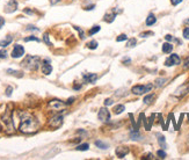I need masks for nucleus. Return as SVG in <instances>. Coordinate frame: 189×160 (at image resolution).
<instances>
[{
  "mask_svg": "<svg viewBox=\"0 0 189 160\" xmlns=\"http://www.w3.org/2000/svg\"><path fill=\"white\" fill-rule=\"evenodd\" d=\"M74 29H77V30L79 32V35H80V38H81V39H85V34H84V30H83L81 28H79V27L74 26Z\"/></svg>",
  "mask_w": 189,
  "mask_h": 160,
  "instance_id": "34",
  "label": "nucleus"
},
{
  "mask_svg": "<svg viewBox=\"0 0 189 160\" xmlns=\"http://www.w3.org/2000/svg\"><path fill=\"white\" fill-rule=\"evenodd\" d=\"M74 100H75L74 97H70V99H68V100L66 101V104L68 106V104H71V103H73V101H74Z\"/></svg>",
  "mask_w": 189,
  "mask_h": 160,
  "instance_id": "43",
  "label": "nucleus"
},
{
  "mask_svg": "<svg viewBox=\"0 0 189 160\" xmlns=\"http://www.w3.org/2000/svg\"><path fill=\"white\" fill-rule=\"evenodd\" d=\"M154 97H156V95L154 94H149V95H146L145 97H144V103L145 104H151L152 102H153V100H154Z\"/></svg>",
  "mask_w": 189,
  "mask_h": 160,
  "instance_id": "22",
  "label": "nucleus"
},
{
  "mask_svg": "<svg viewBox=\"0 0 189 160\" xmlns=\"http://www.w3.org/2000/svg\"><path fill=\"white\" fill-rule=\"evenodd\" d=\"M114 103V101L111 99H106L104 100V106H111Z\"/></svg>",
  "mask_w": 189,
  "mask_h": 160,
  "instance_id": "41",
  "label": "nucleus"
},
{
  "mask_svg": "<svg viewBox=\"0 0 189 160\" xmlns=\"http://www.w3.org/2000/svg\"><path fill=\"white\" fill-rule=\"evenodd\" d=\"M126 93H128V90L126 88H120V90H117L116 92H115V97H122V96H126Z\"/></svg>",
  "mask_w": 189,
  "mask_h": 160,
  "instance_id": "20",
  "label": "nucleus"
},
{
  "mask_svg": "<svg viewBox=\"0 0 189 160\" xmlns=\"http://www.w3.org/2000/svg\"><path fill=\"white\" fill-rule=\"evenodd\" d=\"M29 41H35V42H39V39L35 36H29V37H25V42H29Z\"/></svg>",
  "mask_w": 189,
  "mask_h": 160,
  "instance_id": "35",
  "label": "nucleus"
},
{
  "mask_svg": "<svg viewBox=\"0 0 189 160\" xmlns=\"http://www.w3.org/2000/svg\"><path fill=\"white\" fill-rule=\"evenodd\" d=\"M183 37L186 39H189V28H185V30H183Z\"/></svg>",
  "mask_w": 189,
  "mask_h": 160,
  "instance_id": "39",
  "label": "nucleus"
},
{
  "mask_svg": "<svg viewBox=\"0 0 189 160\" xmlns=\"http://www.w3.org/2000/svg\"><path fill=\"white\" fill-rule=\"evenodd\" d=\"M157 156L160 158V159H165V158H166V152H165L164 150H159L157 152Z\"/></svg>",
  "mask_w": 189,
  "mask_h": 160,
  "instance_id": "33",
  "label": "nucleus"
},
{
  "mask_svg": "<svg viewBox=\"0 0 189 160\" xmlns=\"http://www.w3.org/2000/svg\"><path fill=\"white\" fill-rule=\"evenodd\" d=\"M157 137H158V142H159V144H160V146H161L162 149H166V143H165V137H164L162 135H160V133H157Z\"/></svg>",
  "mask_w": 189,
  "mask_h": 160,
  "instance_id": "23",
  "label": "nucleus"
},
{
  "mask_svg": "<svg viewBox=\"0 0 189 160\" xmlns=\"http://www.w3.org/2000/svg\"><path fill=\"white\" fill-rule=\"evenodd\" d=\"M172 50H173V45L169 42H165L162 44V52L164 54H171Z\"/></svg>",
  "mask_w": 189,
  "mask_h": 160,
  "instance_id": "17",
  "label": "nucleus"
},
{
  "mask_svg": "<svg viewBox=\"0 0 189 160\" xmlns=\"http://www.w3.org/2000/svg\"><path fill=\"white\" fill-rule=\"evenodd\" d=\"M188 93H189V84H187V85L180 86V87L175 91L174 96H176V97H182V96H185L186 94H188Z\"/></svg>",
  "mask_w": 189,
  "mask_h": 160,
  "instance_id": "11",
  "label": "nucleus"
},
{
  "mask_svg": "<svg viewBox=\"0 0 189 160\" xmlns=\"http://www.w3.org/2000/svg\"><path fill=\"white\" fill-rule=\"evenodd\" d=\"M115 18H116V13L114 12V13H111V14H106L103 20H104L106 22H109V23H110V22H113V21L115 20Z\"/></svg>",
  "mask_w": 189,
  "mask_h": 160,
  "instance_id": "21",
  "label": "nucleus"
},
{
  "mask_svg": "<svg viewBox=\"0 0 189 160\" xmlns=\"http://www.w3.org/2000/svg\"><path fill=\"white\" fill-rule=\"evenodd\" d=\"M84 81L88 82V84H95V81L97 80V74L95 73H84L83 74Z\"/></svg>",
  "mask_w": 189,
  "mask_h": 160,
  "instance_id": "14",
  "label": "nucleus"
},
{
  "mask_svg": "<svg viewBox=\"0 0 189 160\" xmlns=\"http://www.w3.org/2000/svg\"><path fill=\"white\" fill-rule=\"evenodd\" d=\"M97 117H99V120L102 121V122H108V121L110 120V113H109V110H108L107 108L103 107V108H101V109L99 110Z\"/></svg>",
  "mask_w": 189,
  "mask_h": 160,
  "instance_id": "9",
  "label": "nucleus"
},
{
  "mask_svg": "<svg viewBox=\"0 0 189 160\" xmlns=\"http://www.w3.org/2000/svg\"><path fill=\"white\" fill-rule=\"evenodd\" d=\"M100 29H101V27L100 26H93L92 27V29L90 30V35H94V34H96V32H100Z\"/></svg>",
  "mask_w": 189,
  "mask_h": 160,
  "instance_id": "30",
  "label": "nucleus"
},
{
  "mask_svg": "<svg viewBox=\"0 0 189 160\" xmlns=\"http://www.w3.org/2000/svg\"><path fill=\"white\" fill-rule=\"evenodd\" d=\"M185 23H186V25H188V26H189V19H187V20L185 21Z\"/></svg>",
  "mask_w": 189,
  "mask_h": 160,
  "instance_id": "51",
  "label": "nucleus"
},
{
  "mask_svg": "<svg viewBox=\"0 0 189 160\" xmlns=\"http://www.w3.org/2000/svg\"><path fill=\"white\" fill-rule=\"evenodd\" d=\"M130 137H131V139H133V140H138V139H140V133H139V131H138L137 129H135V130H132V131L130 132Z\"/></svg>",
  "mask_w": 189,
  "mask_h": 160,
  "instance_id": "19",
  "label": "nucleus"
},
{
  "mask_svg": "<svg viewBox=\"0 0 189 160\" xmlns=\"http://www.w3.org/2000/svg\"><path fill=\"white\" fill-rule=\"evenodd\" d=\"M123 63H130V58H124L123 59Z\"/></svg>",
  "mask_w": 189,
  "mask_h": 160,
  "instance_id": "49",
  "label": "nucleus"
},
{
  "mask_svg": "<svg viewBox=\"0 0 189 160\" xmlns=\"http://www.w3.org/2000/svg\"><path fill=\"white\" fill-rule=\"evenodd\" d=\"M129 147L128 146H118L116 150H115V153H116V156H117V158H124L126 154L129 153Z\"/></svg>",
  "mask_w": 189,
  "mask_h": 160,
  "instance_id": "13",
  "label": "nucleus"
},
{
  "mask_svg": "<svg viewBox=\"0 0 189 160\" xmlns=\"http://www.w3.org/2000/svg\"><path fill=\"white\" fill-rule=\"evenodd\" d=\"M1 121H2V123L5 124V127H6V132H7L8 135L14 133L15 129H14V122H13V118H12V104H8V106H7L6 111H5L4 115L1 116Z\"/></svg>",
  "mask_w": 189,
  "mask_h": 160,
  "instance_id": "2",
  "label": "nucleus"
},
{
  "mask_svg": "<svg viewBox=\"0 0 189 160\" xmlns=\"http://www.w3.org/2000/svg\"><path fill=\"white\" fill-rule=\"evenodd\" d=\"M97 42L96 41H91V42H88V44H87V47L90 48V49H92V50H95L96 48H97Z\"/></svg>",
  "mask_w": 189,
  "mask_h": 160,
  "instance_id": "29",
  "label": "nucleus"
},
{
  "mask_svg": "<svg viewBox=\"0 0 189 160\" xmlns=\"http://www.w3.org/2000/svg\"><path fill=\"white\" fill-rule=\"evenodd\" d=\"M126 39H128V36H126V34H121V35L117 36V38H116L117 42H123V41H126Z\"/></svg>",
  "mask_w": 189,
  "mask_h": 160,
  "instance_id": "32",
  "label": "nucleus"
},
{
  "mask_svg": "<svg viewBox=\"0 0 189 160\" xmlns=\"http://www.w3.org/2000/svg\"><path fill=\"white\" fill-rule=\"evenodd\" d=\"M25 55V48L20 44H15L12 50V57L13 58H20Z\"/></svg>",
  "mask_w": 189,
  "mask_h": 160,
  "instance_id": "6",
  "label": "nucleus"
},
{
  "mask_svg": "<svg viewBox=\"0 0 189 160\" xmlns=\"http://www.w3.org/2000/svg\"><path fill=\"white\" fill-rule=\"evenodd\" d=\"M156 22H157V18L154 16L153 13H150L149 16L146 18V26H152V25H154Z\"/></svg>",
  "mask_w": 189,
  "mask_h": 160,
  "instance_id": "16",
  "label": "nucleus"
},
{
  "mask_svg": "<svg viewBox=\"0 0 189 160\" xmlns=\"http://www.w3.org/2000/svg\"><path fill=\"white\" fill-rule=\"evenodd\" d=\"M136 44H137L136 38H130V39L128 41V43H126V47H128V48H133Z\"/></svg>",
  "mask_w": 189,
  "mask_h": 160,
  "instance_id": "28",
  "label": "nucleus"
},
{
  "mask_svg": "<svg viewBox=\"0 0 189 160\" xmlns=\"http://www.w3.org/2000/svg\"><path fill=\"white\" fill-rule=\"evenodd\" d=\"M27 30H38V28H35L34 26H28V28H27Z\"/></svg>",
  "mask_w": 189,
  "mask_h": 160,
  "instance_id": "46",
  "label": "nucleus"
},
{
  "mask_svg": "<svg viewBox=\"0 0 189 160\" xmlns=\"http://www.w3.org/2000/svg\"><path fill=\"white\" fill-rule=\"evenodd\" d=\"M25 12H26V13H28V14H32V11H29V9H25Z\"/></svg>",
  "mask_w": 189,
  "mask_h": 160,
  "instance_id": "50",
  "label": "nucleus"
},
{
  "mask_svg": "<svg viewBox=\"0 0 189 160\" xmlns=\"http://www.w3.org/2000/svg\"><path fill=\"white\" fill-rule=\"evenodd\" d=\"M88 149H90V145L86 144V143H85V144H80V145H78V146L75 147L77 151H87Z\"/></svg>",
  "mask_w": 189,
  "mask_h": 160,
  "instance_id": "27",
  "label": "nucleus"
},
{
  "mask_svg": "<svg viewBox=\"0 0 189 160\" xmlns=\"http://www.w3.org/2000/svg\"><path fill=\"white\" fill-rule=\"evenodd\" d=\"M12 41H13V37H12L11 35L6 36V38H4V39L0 41V48H5V47L9 45V44L12 43Z\"/></svg>",
  "mask_w": 189,
  "mask_h": 160,
  "instance_id": "15",
  "label": "nucleus"
},
{
  "mask_svg": "<svg viewBox=\"0 0 189 160\" xmlns=\"http://www.w3.org/2000/svg\"><path fill=\"white\" fill-rule=\"evenodd\" d=\"M12 92H13V87L8 86V87H7V90H6V95L11 96V95H12Z\"/></svg>",
  "mask_w": 189,
  "mask_h": 160,
  "instance_id": "40",
  "label": "nucleus"
},
{
  "mask_svg": "<svg viewBox=\"0 0 189 160\" xmlns=\"http://www.w3.org/2000/svg\"><path fill=\"white\" fill-rule=\"evenodd\" d=\"M144 159H154V157H153V154H151V153H149V154H146V156H144Z\"/></svg>",
  "mask_w": 189,
  "mask_h": 160,
  "instance_id": "42",
  "label": "nucleus"
},
{
  "mask_svg": "<svg viewBox=\"0 0 189 160\" xmlns=\"http://www.w3.org/2000/svg\"><path fill=\"white\" fill-rule=\"evenodd\" d=\"M5 25V20H4V18H0V29H1V27Z\"/></svg>",
  "mask_w": 189,
  "mask_h": 160,
  "instance_id": "48",
  "label": "nucleus"
},
{
  "mask_svg": "<svg viewBox=\"0 0 189 160\" xmlns=\"http://www.w3.org/2000/svg\"><path fill=\"white\" fill-rule=\"evenodd\" d=\"M183 68L185 70H189V56L185 59V63H183Z\"/></svg>",
  "mask_w": 189,
  "mask_h": 160,
  "instance_id": "38",
  "label": "nucleus"
},
{
  "mask_svg": "<svg viewBox=\"0 0 189 160\" xmlns=\"http://www.w3.org/2000/svg\"><path fill=\"white\" fill-rule=\"evenodd\" d=\"M8 74H12V75H15V77H18V78H21V77H23V74H22V72H20V71H14V70H11V68H8L7 71H6Z\"/></svg>",
  "mask_w": 189,
  "mask_h": 160,
  "instance_id": "24",
  "label": "nucleus"
},
{
  "mask_svg": "<svg viewBox=\"0 0 189 160\" xmlns=\"http://www.w3.org/2000/svg\"><path fill=\"white\" fill-rule=\"evenodd\" d=\"M95 145H96L97 147L102 149V150H107V149L109 147V145H108V144H106V143H103L102 140H96V142H95Z\"/></svg>",
  "mask_w": 189,
  "mask_h": 160,
  "instance_id": "26",
  "label": "nucleus"
},
{
  "mask_svg": "<svg viewBox=\"0 0 189 160\" xmlns=\"http://www.w3.org/2000/svg\"><path fill=\"white\" fill-rule=\"evenodd\" d=\"M43 41L45 42L47 45H51L50 39H49V34H48V32H44V35H43Z\"/></svg>",
  "mask_w": 189,
  "mask_h": 160,
  "instance_id": "31",
  "label": "nucleus"
},
{
  "mask_svg": "<svg viewBox=\"0 0 189 160\" xmlns=\"http://www.w3.org/2000/svg\"><path fill=\"white\" fill-rule=\"evenodd\" d=\"M63 121H64L63 115H56V116H54V117H51L49 120V127L54 129L59 128L63 124Z\"/></svg>",
  "mask_w": 189,
  "mask_h": 160,
  "instance_id": "5",
  "label": "nucleus"
},
{
  "mask_svg": "<svg viewBox=\"0 0 189 160\" xmlns=\"http://www.w3.org/2000/svg\"><path fill=\"white\" fill-rule=\"evenodd\" d=\"M180 2H182V0H172V4H173L174 6H176V5H179Z\"/></svg>",
  "mask_w": 189,
  "mask_h": 160,
  "instance_id": "45",
  "label": "nucleus"
},
{
  "mask_svg": "<svg viewBox=\"0 0 189 160\" xmlns=\"http://www.w3.org/2000/svg\"><path fill=\"white\" fill-rule=\"evenodd\" d=\"M42 73L45 74V75H49L51 72H52V66L50 64V61L49 59H43L42 62Z\"/></svg>",
  "mask_w": 189,
  "mask_h": 160,
  "instance_id": "10",
  "label": "nucleus"
},
{
  "mask_svg": "<svg viewBox=\"0 0 189 160\" xmlns=\"http://www.w3.org/2000/svg\"><path fill=\"white\" fill-rule=\"evenodd\" d=\"M152 88H153V85L152 84H147V85H136V86H133L131 88V92L135 95H143V94L150 92Z\"/></svg>",
  "mask_w": 189,
  "mask_h": 160,
  "instance_id": "4",
  "label": "nucleus"
},
{
  "mask_svg": "<svg viewBox=\"0 0 189 160\" xmlns=\"http://www.w3.org/2000/svg\"><path fill=\"white\" fill-rule=\"evenodd\" d=\"M7 58V51L6 50H0V59Z\"/></svg>",
  "mask_w": 189,
  "mask_h": 160,
  "instance_id": "37",
  "label": "nucleus"
},
{
  "mask_svg": "<svg viewBox=\"0 0 189 160\" xmlns=\"http://www.w3.org/2000/svg\"><path fill=\"white\" fill-rule=\"evenodd\" d=\"M18 9V2L15 1V0H9V2L5 6V12L6 13H13V12H15Z\"/></svg>",
  "mask_w": 189,
  "mask_h": 160,
  "instance_id": "12",
  "label": "nucleus"
},
{
  "mask_svg": "<svg viewBox=\"0 0 189 160\" xmlns=\"http://www.w3.org/2000/svg\"><path fill=\"white\" fill-rule=\"evenodd\" d=\"M66 102H63L61 100H51L49 101V107L55 109V110H61V109H64L66 107Z\"/></svg>",
  "mask_w": 189,
  "mask_h": 160,
  "instance_id": "7",
  "label": "nucleus"
},
{
  "mask_svg": "<svg viewBox=\"0 0 189 160\" xmlns=\"http://www.w3.org/2000/svg\"><path fill=\"white\" fill-rule=\"evenodd\" d=\"M181 63V59L180 57L176 55V54H173L171 55L166 61H165V65L166 66H173V65H179Z\"/></svg>",
  "mask_w": 189,
  "mask_h": 160,
  "instance_id": "8",
  "label": "nucleus"
},
{
  "mask_svg": "<svg viewBox=\"0 0 189 160\" xmlns=\"http://www.w3.org/2000/svg\"><path fill=\"white\" fill-rule=\"evenodd\" d=\"M94 7H95V5H91V6L86 7L85 9H86V11H92V9H94Z\"/></svg>",
  "mask_w": 189,
  "mask_h": 160,
  "instance_id": "47",
  "label": "nucleus"
},
{
  "mask_svg": "<svg viewBox=\"0 0 189 160\" xmlns=\"http://www.w3.org/2000/svg\"><path fill=\"white\" fill-rule=\"evenodd\" d=\"M39 64H41V58L38 56H26V58L21 63V66L29 71H35L38 68Z\"/></svg>",
  "mask_w": 189,
  "mask_h": 160,
  "instance_id": "3",
  "label": "nucleus"
},
{
  "mask_svg": "<svg viewBox=\"0 0 189 160\" xmlns=\"http://www.w3.org/2000/svg\"><path fill=\"white\" fill-rule=\"evenodd\" d=\"M152 35H153V32H145L139 34L140 37H149V36H152Z\"/></svg>",
  "mask_w": 189,
  "mask_h": 160,
  "instance_id": "36",
  "label": "nucleus"
},
{
  "mask_svg": "<svg viewBox=\"0 0 189 160\" xmlns=\"http://www.w3.org/2000/svg\"><path fill=\"white\" fill-rule=\"evenodd\" d=\"M166 81H167V79H165V78H158L157 80L154 81V86L156 87H161V86L165 85Z\"/></svg>",
  "mask_w": 189,
  "mask_h": 160,
  "instance_id": "25",
  "label": "nucleus"
},
{
  "mask_svg": "<svg viewBox=\"0 0 189 160\" xmlns=\"http://www.w3.org/2000/svg\"><path fill=\"white\" fill-rule=\"evenodd\" d=\"M39 128V123L38 121L32 117V116H28L26 118H23L19 125V130L22 132V133H27V135H30V133H35L37 132V130Z\"/></svg>",
  "mask_w": 189,
  "mask_h": 160,
  "instance_id": "1",
  "label": "nucleus"
},
{
  "mask_svg": "<svg viewBox=\"0 0 189 160\" xmlns=\"http://www.w3.org/2000/svg\"><path fill=\"white\" fill-rule=\"evenodd\" d=\"M165 38H166V41H168V42H169V41H173V36H172V35H166Z\"/></svg>",
  "mask_w": 189,
  "mask_h": 160,
  "instance_id": "44",
  "label": "nucleus"
},
{
  "mask_svg": "<svg viewBox=\"0 0 189 160\" xmlns=\"http://www.w3.org/2000/svg\"><path fill=\"white\" fill-rule=\"evenodd\" d=\"M114 114H116V115H120V114H122L124 110H126V107L123 106V104H117L114 109Z\"/></svg>",
  "mask_w": 189,
  "mask_h": 160,
  "instance_id": "18",
  "label": "nucleus"
}]
</instances>
